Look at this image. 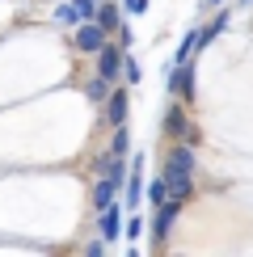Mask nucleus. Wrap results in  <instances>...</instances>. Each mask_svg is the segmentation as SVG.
Wrapping results in <instances>:
<instances>
[{
	"mask_svg": "<svg viewBox=\"0 0 253 257\" xmlns=\"http://www.w3.org/2000/svg\"><path fill=\"white\" fill-rule=\"evenodd\" d=\"M105 42H110V30H105L101 21H80L76 34H72V47H76L80 55H97Z\"/></svg>",
	"mask_w": 253,
	"mask_h": 257,
	"instance_id": "2",
	"label": "nucleus"
},
{
	"mask_svg": "<svg viewBox=\"0 0 253 257\" xmlns=\"http://www.w3.org/2000/svg\"><path fill=\"white\" fill-rule=\"evenodd\" d=\"M110 152H114V156H126V152H131V135H126V122H122V126H114V135H110Z\"/></svg>",
	"mask_w": 253,
	"mask_h": 257,
	"instance_id": "13",
	"label": "nucleus"
},
{
	"mask_svg": "<svg viewBox=\"0 0 253 257\" xmlns=\"http://www.w3.org/2000/svg\"><path fill=\"white\" fill-rule=\"evenodd\" d=\"M165 135H169V139H190V144L198 139V131H194V122L186 118V105H182V101L169 105V114H165Z\"/></svg>",
	"mask_w": 253,
	"mask_h": 257,
	"instance_id": "6",
	"label": "nucleus"
},
{
	"mask_svg": "<svg viewBox=\"0 0 253 257\" xmlns=\"http://www.w3.org/2000/svg\"><path fill=\"white\" fill-rule=\"evenodd\" d=\"M144 9H148V0H126V13H131V17H140Z\"/></svg>",
	"mask_w": 253,
	"mask_h": 257,
	"instance_id": "16",
	"label": "nucleus"
},
{
	"mask_svg": "<svg viewBox=\"0 0 253 257\" xmlns=\"http://www.w3.org/2000/svg\"><path fill=\"white\" fill-rule=\"evenodd\" d=\"M122 68H126V47L122 42H105V47L97 51V76H105L110 84H118Z\"/></svg>",
	"mask_w": 253,
	"mask_h": 257,
	"instance_id": "3",
	"label": "nucleus"
},
{
	"mask_svg": "<svg viewBox=\"0 0 253 257\" xmlns=\"http://www.w3.org/2000/svg\"><path fill=\"white\" fill-rule=\"evenodd\" d=\"M245 5H253V0H245Z\"/></svg>",
	"mask_w": 253,
	"mask_h": 257,
	"instance_id": "18",
	"label": "nucleus"
},
{
	"mask_svg": "<svg viewBox=\"0 0 253 257\" xmlns=\"http://www.w3.org/2000/svg\"><path fill=\"white\" fill-rule=\"evenodd\" d=\"M182 215V202H165V207H156V228H152V236L156 240H169V228H173V219Z\"/></svg>",
	"mask_w": 253,
	"mask_h": 257,
	"instance_id": "9",
	"label": "nucleus"
},
{
	"mask_svg": "<svg viewBox=\"0 0 253 257\" xmlns=\"http://www.w3.org/2000/svg\"><path fill=\"white\" fill-rule=\"evenodd\" d=\"M161 173H165V181H169V190H173L177 202H186L194 194V144H190V139H173V144H169Z\"/></svg>",
	"mask_w": 253,
	"mask_h": 257,
	"instance_id": "1",
	"label": "nucleus"
},
{
	"mask_svg": "<svg viewBox=\"0 0 253 257\" xmlns=\"http://www.w3.org/2000/svg\"><path fill=\"white\" fill-rule=\"evenodd\" d=\"M122 207H126V202H122ZM122 207H118V202H110V207H105L101 211V240L105 244H114V240H118V236H126V223H122Z\"/></svg>",
	"mask_w": 253,
	"mask_h": 257,
	"instance_id": "8",
	"label": "nucleus"
},
{
	"mask_svg": "<svg viewBox=\"0 0 253 257\" xmlns=\"http://www.w3.org/2000/svg\"><path fill=\"white\" fill-rule=\"evenodd\" d=\"M110 93H114V84L105 80V76H97V72H93V76L84 80V97H89V101H105Z\"/></svg>",
	"mask_w": 253,
	"mask_h": 257,
	"instance_id": "11",
	"label": "nucleus"
},
{
	"mask_svg": "<svg viewBox=\"0 0 253 257\" xmlns=\"http://www.w3.org/2000/svg\"><path fill=\"white\" fill-rule=\"evenodd\" d=\"M140 236H144V219L131 215V219H126V240H140Z\"/></svg>",
	"mask_w": 253,
	"mask_h": 257,
	"instance_id": "15",
	"label": "nucleus"
},
{
	"mask_svg": "<svg viewBox=\"0 0 253 257\" xmlns=\"http://www.w3.org/2000/svg\"><path fill=\"white\" fill-rule=\"evenodd\" d=\"M165 202H173V190H169V181L165 173H156V177H148V207H165Z\"/></svg>",
	"mask_w": 253,
	"mask_h": 257,
	"instance_id": "10",
	"label": "nucleus"
},
{
	"mask_svg": "<svg viewBox=\"0 0 253 257\" xmlns=\"http://www.w3.org/2000/svg\"><path fill=\"white\" fill-rule=\"evenodd\" d=\"M97 9H101V0H68V5H59V9H55V21H63V26L97 21Z\"/></svg>",
	"mask_w": 253,
	"mask_h": 257,
	"instance_id": "5",
	"label": "nucleus"
},
{
	"mask_svg": "<svg viewBox=\"0 0 253 257\" xmlns=\"http://www.w3.org/2000/svg\"><path fill=\"white\" fill-rule=\"evenodd\" d=\"M140 76H144V72H140V63H135L131 55H126V68H122V80H126V84H135V80H140Z\"/></svg>",
	"mask_w": 253,
	"mask_h": 257,
	"instance_id": "14",
	"label": "nucleus"
},
{
	"mask_svg": "<svg viewBox=\"0 0 253 257\" xmlns=\"http://www.w3.org/2000/svg\"><path fill=\"white\" fill-rule=\"evenodd\" d=\"M97 21H101L105 30H110V34H114V30H122V26H118V5H110V0H101V9H97Z\"/></svg>",
	"mask_w": 253,
	"mask_h": 257,
	"instance_id": "12",
	"label": "nucleus"
},
{
	"mask_svg": "<svg viewBox=\"0 0 253 257\" xmlns=\"http://www.w3.org/2000/svg\"><path fill=\"white\" fill-rule=\"evenodd\" d=\"M126 110H131V97H126V89H122V84H114V93L101 101L105 122H110V126H122V122H126Z\"/></svg>",
	"mask_w": 253,
	"mask_h": 257,
	"instance_id": "7",
	"label": "nucleus"
},
{
	"mask_svg": "<svg viewBox=\"0 0 253 257\" xmlns=\"http://www.w3.org/2000/svg\"><path fill=\"white\" fill-rule=\"evenodd\" d=\"M144 198H148V177H144V156H131V173H126V211H140L144 207Z\"/></svg>",
	"mask_w": 253,
	"mask_h": 257,
	"instance_id": "4",
	"label": "nucleus"
},
{
	"mask_svg": "<svg viewBox=\"0 0 253 257\" xmlns=\"http://www.w3.org/2000/svg\"><path fill=\"white\" fill-rule=\"evenodd\" d=\"M207 5H224V0H207Z\"/></svg>",
	"mask_w": 253,
	"mask_h": 257,
	"instance_id": "17",
	"label": "nucleus"
}]
</instances>
